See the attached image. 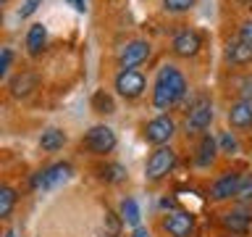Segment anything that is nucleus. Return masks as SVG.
Segmentation results:
<instances>
[{
	"instance_id": "5701e85b",
	"label": "nucleus",
	"mask_w": 252,
	"mask_h": 237,
	"mask_svg": "<svg viewBox=\"0 0 252 237\" xmlns=\"http://www.w3.org/2000/svg\"><path fill=\"white\" fill-rule=\"evenodd\" d=\"M236 200H239V205H252V174L242 177V185L236 190Z\"/></svg>"
},
{
	"instance_id": "6ab92c4d",
	"label": "nucleus",
	"mask_w": 252,
	"mask_h": 237,
	"mask_svg": "<svg viewBox=\"0 0 252 237\" xmlns=\"http://www.w3.org/2000/svg\"><path fill=\"white\" fill-rule=\"evenodd\" d=\"M121 221H124V224H129V227H134V229L139 227L142 213H139V205H137L134 198H126V200L121 203Z\"/></svg>"
},
{
	"instance_id": "cd10ccee",
	"label": "nucleus",
	"mask_w": 252,
	"mask_h": 237,
	"mask_svg": "<svg viewBox=\"0 0 252 237\" xmlns=\"http://www.w3.org/2000/svg\"><path fill=\"white\" fill-rule=\"evenodd\" d=\"M11 61H13V50H11V47H3V55H0V77L8 74V69H11Z\"/></svg>"
},
{
	"instance_id": "f3484780",
	"label": "nucleus",
	"mask_w": 252,
	"mask_h": 237,
	"mask_svg": "<svg viewBox=\"0 0 252 237\" xmlns=\"http://www.w3.org/2000/svg\"><path fill=\"white\" fill-rule=\"evenodd\" d=\"M66 145V132L58 129V126H47V129L39 134V148L45 150V153H55V150H61Z\"/></svg>"
},
{
	"instance_id": "6e6552de",
	"label": "nucleus",
	"mask_w": 252,
	"mask_h": 237,
	"mask_svg": "<svg viewBox=\"0 0 252 237\" xmlns=\"http://www.w3.org/2000/svg\"><path fill=\"white\" fill-rule=\"evenodd\" d=\"M150 50H153V45H150L147 40H131V42H126L121 50H118V66L121 69H137L150 58Z\"/></svg>"
},
{
	"instance_id": "dca6fc26",
	"label": "nucleus",
	"mask_w": 252,
	"mask_h": 237,
	"mask_svg": "<svg viewBox=\"0 0 252 237\" xmlns=\"http://www.w3.org/2000/svg\"><path fill=\"white\" fill-rule=\"evenodd\" d=\"M216 156H218V142H216V137H210V134H202L200 145H197L194 163H197V166H210L213 161H216Z\"/></svg>"
},
{
	"instance_id": "473e14b6",
	"label": "nucleus",
	"mask_w": 252,
	"mask_h": 237,
	"mask_svg": "<svg viewBox=\"0 0 252 237\" xmlns=\"http://www.w3.org/2000/svg\"><path fill=\"white\" fill-rule=\"evenodd\" d=\"M236 3H242V5H252V0H236Z\"/></svg>"
},
{
	"instance_id": "4be33fe9",
	"label": "nucleus",
	"mask_w": 252,
	"mask_h": 237,
	"mask_svg": "<svg viewBox=\"0 0 252 237\" xmlns=\"http://www.w3.org/2000/svg\"><path fill=\"white\" fill-rule=\"evenodd\" d=\"M165 13H187L197 5V0H160Z\"/></svg>"
},
{
	"instance_id": "c85d7f7f",
	"label": "nucleus",
	"mask_w": 252,
	"mask_h": 237,
	"mask_svg": "<svg viewBox=\"0 0 252 237\" xmlns=\"http://www.w3.org/2000/svg\"><path fill=\"white\" fill-rule=\"evenodd\" d=\"M239 92H242V98H252V74L242 79V90Z\"/></svg>"
},
{
	"instance_id": "7c9ffc66",
	"label": "nucleus",
	"mask_w": 252,
	"mask_h": 237,
	"mask_svg": "<svg viewBox=\"0 0 252 237\" xmlns=\"http://www.w3.org/2000/svg\"><path fill=\"white\" fill-rule=\"evenodd\" d=\"M131 237H153V235H150L145 227H137V229H134V232H131Z\"/></svg>"
},
{
	"instance_id": "f03ea898",
	"label": "nucleus",
	"mask_w": 252,
	"mask_h": 237,
	"mask_svg": "<svg viewBox=\"0 0 252 237\" xmlns=\"http://www.w3.org/2000/svg\"><path fill=\"white\" fill-rule=\"evenodd\" d=\"M113 90L118 92V98H124V100H137L147 90V79L137 69H121L113 79Z\"/></svg>"
},
{
	"instance_id": "393cba45",
	"label": "nucleus",
	"mask_w": 252,
	"mask_h": 237,
	"mask_svg": "<svg viewBox=\"0 0 252 237\" xmlns=\"http://www.w3.org/2000/svg\"><path fill=\"white\" fill-rule=\"evenodd\" d=\"M39 5H42V0H21V5H19V11H16V13H19V19H29Z\"/></svg>"
},
{
	"instance_id": "a211bd4d",
	"label": "nucleus",
	"mask_w": 252,
	"mask_h": 237,
	"mask_svg": "<svg viewBox=\"0 0 252 237\" xmlns=\"http://www.w3.org/2000/svg\"><path fill=\"white\" fill-rule=\"evenodd\" d=\"M47 42V27L45 24H32L29 32H27V50L29 55H39L42 47Z\"/></svg>"
},
{
	"instance_id": "f8f14e48",
	"label": "nucleus",
	"mask_w": 252,
	"mask_h": 237,
	"mask_svg": "<svg viewBox=\"0 0 252 237\" xmlns=\"http://www.w3.org/2000/svg\"><path fill=\"white\" fill-rule=\"evenodd\" d=\"M228 124H231V129H252V98H239L231 103V108H228Z\"/></svg>"
},
{
	"instance_id": "39448f33",
	"label": "nucleus",
	"mask_w": 252,
	"mask_h": 237,
	"mask_svg": "<svg viewBox=\"0 0 252 237\" xmlns=\"http://www.w3.org/2000/svg\"><path fill=\"white\" fill-rule=\"evenodd\" d=\"M173 166H176V153H173L171 145H163V148H158L155 153H150L147 166H145V177L150 182H160Z\"/></svg>"
},
{
	"instance_id": "0eeeda50",
	"label": "nucleus",
	"mask_w": 252,
	"mask_h": 237,
	"mask_svg": "<svg viewBox=\"0 0 252 237\" xmlns=\"http://www.w3.org/2000/svg\"><path fill=\"white\" fill-rule=\"evenodd\" d=\"M116 132L110 129V126H105V124H94L90 132L84 134V148L90 150V153H94V156H105V153H110V150L116 148Z\"/></svg>"
},
{
	"instance_id": "20e7f679",
	"label": "nucleus",
	"mask_w": 252,
	"mask_h": 237,
	"mask_svg": "<svg viewBox=\"0 0 252 237\" xmlns=\"http://www.w3.org/2000/svg\"><path fill=\"white\" fill-rule=\"evenodd\" d=\"M71 174H74V169H71V163L66 161H58V163H53V166H47V169L42 171H37L34 177H32V187H37V190H55V187H61V185H66V182L71 179Z\"/></svg>"
},
{
	"instance_id": "4468645a",
	"label": "nucleus",
	"mask_w": 252,
	"mask_h": 237,
	"mask_svg": "<svg viewBox=\"0 0 252 237\" xmlns=\"http://www.w3.org/2000/svg\"><path fill=\"white\" fill-rule=\"evenodd\" d=\"M37 84H39V77L34 71H21V74H16L11 82H8V90H11L13 98H29V95L37 90Z\"/></svg>"
},
{
	"instance_id": "b1692460",
	"label": "nucleus",
	"mask_w": 252,
	"mask_h": 237,
	"mask_svg": "<svg viewBox=\"0 0 252 237\" xmlns=\"http://www.w3.org/2000/svg\"><path fill=\"white\" fill-rule=\"evenodd\" d=\"M102 179L105 182H124L126 179V169L121 163H110V166H105V169H102Z\"/></svg>"
},
{
	"instance_id": "7ed1b4c3",
	"label": "nucleus",
	"mask_w": 252,
	"mask_h": 237,
	"mask_svg": "<svg viewBox=\"0 0 252 237\" xmlns=\"http://www.w3.org/2000/svg\"><path fill=\"white\" fill-rule=\"evenodd\" d=\"M213 100L208 98V95H200L192 106H189V111H187V121H184V129L189 132V134H200V132H205L208 126L213 124Z\"/></svg>"
},
{
	"instance_id": "423d86ee",
	"label": "nucleus",
	"mask_w": 252,
	"mask_h": 237,
	"mask_svg": "<svg viewBox=\"0 0 252 237\" xmlns=\"http://www.w3.org/2000/svg\"><path fill=\"white\" fill-rule=\"evenodd\" d=\"M173 134H176V121H173L171 116H165V114L150 118V121L145 124V140L150 142V145H155V148L168 145Z\"/></svg>"
},
{
	"instance_id": "f257e3e1",
	"label": "nucleus",
	"mask_w": 252,
	"mask_h": 237,
	"mask_svg": "<svg viewBox=\"0 0 252 237\" xmlns=\"http://www.w3.org/2000/svg\"><path fill=\"white\" fill-rule=\"evenodd\" d=\"M187 90L189 84H187V77L181 74V69L173 66V63H165V66L158 69V77L153 84V106L158 111H168L184 100Z\"/></svg>"
},
{
	"instance_id": "aec40b11",
	"label": "nucleus",
	"mask_w": 252,
	"mask_h": 237,
	"mask_svg": "<svg viewBox=\"0 0 252 237\" xmlns=\"http://www.w3.org/2000/svg\"><path fill=\"white\" fill-rule=\"evenodd\" d=\"M19 200V195H16L13 187H0V219H11L13 213V205Z\"/></svg>"
},
{
	"instance_id": "2eb2a0df",
	"label": "nucleus",
	"mask_w": 252,
	"mask_h": 237,
	"mask_svg": "<svg viewBox=\"0 0 252 237\" xmlns=\"http://www.w3.org/2000/svg\"><path fill=\"white\" fill-rule=\"evenodd\" d=\"M250 211H247V205H236V208L231 211H226L223 213V227L226 229H231L234 235H244L250 229Z\"/></svg>"
},
{
	"instance_id": "a878e982",
	"label": "nucleus",
	"mask_w": 252,
	"mask_h": 237,
	"mask_svg": "<svg viewBox=\"0 0 252 237\" xmlns=\"http://www.w3.org/2000/svg\"><path fill=\"white\" fill-rule=\"evenodd\" d=\"M220 150H223V153H236V150H239V142L234 140L231 132H220Z\"/></svg>"
},
{
	"instance_id": "bb28decb",
	"label": "nucleus",
	"mask_w": 252,
	"mask_h": 237,
	"mask_svg": "<svg viewBox=\"0 0 252 237\" xmlns=\"http://www.w3.org/2000/svg\"><path fill=\"white\" fill-rule=\"evenodd\" d=\"M236 37H239L244 45L252 47V19H247V21L239 24V29H236Z\"/></svg>"
},
{
	"instance_id": "ddd939ff",
	"label": "nucleus",
	"mask_w": 252,
	"mask_h": 237,
	"mask_svg": "<svg viewBox=\"0 0 252 237\" xmlns=\"http://www.w3.org/2000/svg\"><path fill=\"white\" fill-rule=\"evenodd\" d=\"M223 61L228 63V66H234V69L250 66V63H252V47L244 45L239 37L228 40L226 47H223Z\"/></svg>"
},
{
	"instance_id": "2f4dec72",
	"label": "nucleus",
	"mask_w": 252,
	"mask_h": 237,
	"mask_svg": "<svg viewBox=\"0 0 252 237\" xmlns=\"http://www.w3.org/2000/svg\"><path fill=\"white\" fill-rule=\"evenodd\" d=\"M173 205H176V200H171V198H165V200H163V208H173Z\"/></svg>"
},
{
	"instance_id": "9b49d317",
	"label": "nucleus",
	"mask_w": 252,
	"mask_h": 237,
	"mask_svg": "<svg viewBox=\"0 0 252 237\" xmlns=\"http://www.w3.org/2000/svg\"><path fill=\"white\" fill-rule=\"evenodd\" d=\"M242 177H244V174H239V171H223L216 182H213L210 198L216 203H223V200L236 198V190H239V185H242Z\"/></svg>"
},
{
	"instance_id": "c756f323",
	"label": "nucleus",
	"mask_w": 252,
	"mask_h": 237,
	"mask_svg": "<svg viewBox=\"0 0 252 237\" xmlns=\"http://www.w3.org/2000/svg\"><path fill=\"white\" fill-rule=\"evenodd\" d=\"M68 3L74 5V8H76L79 13H84V11H87V3H84V0H68Z\"/></svg>"
},
{
	"instance_id": "412c9836",
	"label": "nucleus",
	"mask_w": 252,
	"mask_h": 237,
	"mask_svg": "<svg viewBox=\"0 0 252 237\" xmlns=\"http://www.w3.org/2000/svg\"><path fill=\"white\" fill-rule=\"evenodd\" d=\"M92 108L97 111V114H113L116 103H113V98H110L105 90H97V92L92 95Z\"/></svg>"
},
{
	"instance_id": "72a5a7b5",
	"label": "nucleus",
	"mask_w": 252,
	"mask_h": 237,
	"mask_svg": "<svg viewBox=\"0 0 252 237\" xmlns=\"http://www.w3.org/2000/svg\"><path fill=\"white\" fill-rule=\"evenodd\" d=\"M3 237H16V235H13V232H11V229H8V232H5V235H3Z\"/></svg>"
},
{
	"instance_id": "9d476101",
	"label": "nucleus",
	"mask_w": 252,
	"mask_h": 237,
	"mask_svg": "<svg viewBox=\"0 0 252 237\" xmlns=\"http://www.w3.org/2000/svg\"><path fill=\"white\" fill-rule=\"evenodd\" d=\"M163 229L168 237H192L194 235V216L187 211H171L163 216Z\"/></svg>"
},
{
	"instance_id": "1a4fd4ad",
	"label": "nucleus",
	"mask_w": 252,
	"mask_h": 237,
	"mask_svg": "<svg viewBox=\"0 0 252 237\" xmlns=\"http://www.w3.org/2000/svg\"><path fill=\"white\" fill-rule=\"evenodd\" d=\"M171 50L173 55H179V58H194L197 53L202 50V37L197 29H181L173 35L171 40Z\"/></svg>"
}]
</instances>
